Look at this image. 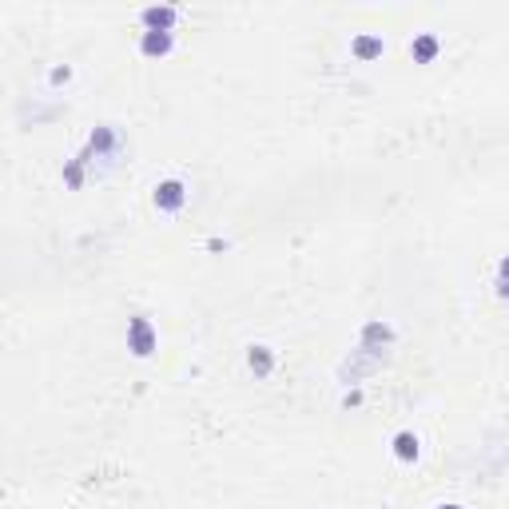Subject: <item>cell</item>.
Instances as JSON below:
<instances>
[{
  "label": "cell",
  "instance_id": "6da1fadb",
  "mask_svg": "<svg viewBox=\"0 0 509 509\" xmlns=\"http://www.w3.org/2000/svg\"><path fill=\"white\" fill-rule=\"evenodd\" d=\"M128 351L139 354V358H148V354L156 351V334H151L148 318H131L128 323Z\"/></svg>",
  "mask_w": 509,
  "mask_h": 509
},
{
  "label": "cell",
  "instance_id": "7a4b0ae2",
  "mask_svg": "<svg viewBox=\"0 0 509 509\" xmlns=\"http://www.w3.org/2000/svg\"><path fill=\"white\" fill-rule=\"evenodd\" d=\"M183 199H187V191H183L179 179H167V183L156 187V207H159V211H179Z\"/></svg>",
  "mask_w": 509,
  "mask_h": 509
},
{
  "label": "cell",
  "instance_id": "3957f363",
  "mask_svg": "<svg viewBox=\"0 0 509 509\" xmlns=\"http://www.w3.org/2000/svg\"><path fill=\"white\" fill-rule=\"evenodd\" d=\"M143 24H148V32H171L176 9H143Z\"/></svg>",
  "mask_w": 509,
  "mask_h": 509
},
{
  "label": "cell",
  "instance_id": "277c9868",
  "mask_svg": "<svg viewBox=\"0 0 509 509\" xmlns=\"http://www.w3.org/2000/svg\"><path fill=\"white\" fill-rule=\"evenodd\" d=\"M139 48H143L148 56H167L171 52V32H143Z\"/></svg>",
  "mask_w": 509,
  "mask_h": 509
},
{
  "label": "cell",
  "instance_id": "5b68a950",
  "mask_svg": "<svg viewBox=\"0 0 509 509\" xmlns=\"http://www.w3.org/2000/svg\"><path fill=\"white\" fill-rule=\"evenodd\" d=\"M410 52H414V60H418V64H430V60L438 56V36L422 32V36L414 40V48H410Z\"/></svg>",
  "mask_w": 509,
  "mask_h": 509
},
{
  "label": "cell",
  "instance_id": "8992f818",
  "mask_svg": "<svg viewBox=\"0 0 509 509\" xmlns=\"http://www.w3.org/2000/svg\"><path fill=\"white\" fill-rule=\"evenodd\" d=\"M247 362H251V371L259 374V378H267V374H271V366H275V354H271L267 346H255Z\"/></svg>",
  "mask_w": 509,
  "mask_h": 509
},
{
  "label": "cell",
  "instance_id": "52a82bcc",
  "mask_svg": "<svg viewBox=\"0 0 509 509\" xmlns=\"http://www.w3.org/2000/svg\"><path fill=\"white\" fill-rule=\"evenodd\" d=\"M394 454H398L402 462H414L418 458V438L410 434V430H402V434L394 438Z\"/></svg>",
  "mask_w": 509,
  "mask_h": 509
},
{
  "label": "cell",
  "instance_id": "ba28073f",
  "mask_svg": "<svg viewBox=\"0 0 509 509\" xmlns=\"http://www.w3.org/2000/svg\"><path fill=\"white\" fill-rule=\"evenodd\" d=\"M354 56H358V60H374V56H382V40L378 36H358V40H354Z\"/></svg>",
  "mask_w": 509,
  "mask_h": 509
},
{
  "label": "cell",
  "instance_id": "9c48e42d",
  "mask_svg": "<svg viewBox=\"0 0 509 509\" xmlns=\"http://www.w3.org/2000/svg\"><path fill=\"white\" fill-rule=\"evenodd\" d=\"M498 287H501V295H509V259L501 263V278H498Z\"/></svg>",
  "mask_w": 509,
  "mask_h": 509
},
{
  "label": "cell",
  "instance_id": "30bf717a",
  "mask_svg": "<svg viewBox=\"0 0 509 509\" xmlns=\"http://www.w3.org/2000/svg\"><path fill=\"white\" fill-rule=\"evenodd\" d=\"M442 509H462V505H442Z\"/></svg>",
  "mask_w": 509,
  "mask_h": 509
}]
</instances>
